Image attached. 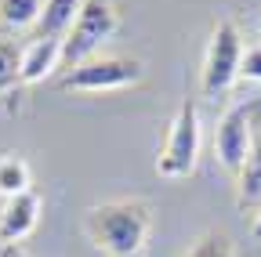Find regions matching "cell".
I'll use <instances>...</instances> for the list:
<instances>
[{
    "instance_id": "cell-1",
    "label": "cell",
    "mask_w": 261,
    "mask_h": 257,
    "mask_svg": "<svg viewBox=\"0 0 261 257\" xmlns=\"http://www.w3.org/2000/svg\"><path fill=\"white\" fill-rule=\"evenodd\" d=\"M91 243L109 257H138L152 232V207L145 199L94 203L84 217Z\"/></svg>"
},
{
    "instance_id": "cell-2",
    "label": "cell",
    "mask_w": 261,
    "mask_h": 257,
    "mask_svg": "<svg viewBox=\"0 0 261 257\" xmlns=\"http://www.w3.org/2000/svg\"><path fill=\"white\" fill-rule=\"evenodd\" d=\"M196 163H200V105L196 98H181L160 145L156 174L163 181H185L196 174Z\"/></svg>"
},
{
    "instance_id": "cell-3",
    "label": "cell",
    "mask_w": 261,
    "mask_h": 257,
    "mask_svg": "<svg viewBox=\"0 0 261 257\" xmlns=\"http://www.w3.org/2000/svg\"><path fill=\"white\" fill-rule=\"evenodd\" d=\"M243 37L236 18H218L207 40V54H203V73H200V94L207 102L225 98L240 80V62H243Z\"/></svg>"
},
{
    "instance_id": "cell-4",
    "label": "cell",
    "mask_w": 261,
    "mask_h": 257,
    "mask_svg": "<svg viewBox=\"0 0 261 257\" xmlns=\"http://www.w3.org/2000/svg\"><path fill=\"white\" fill-rule=\"evenodd\" d=\"M116 29H120V11L113 0H84L69 33L62 37V69H73L84 58L98 54L106 40L116 37Z\"/></svg>"
},
{
    "instance_id": "cell-5",
    "label": "cell",
    "mask_w": 261,
    "mask_h": 257,
    "mask_svg": "<svg viewBox=\"0 0 261 257\" xmlns=\"http://www.w3.org/2000/svg\"><path fill=\"white\" fill-rule=\"evenodd\" d=\"M145 66L138 58H120V54H91L80 66L65 69L58 80V91H76V94H106V91H127L142 83Z\"/></svg>"
},
{
    "instance_id": "cell-6",
    "label": "cell",
    "mask_w": 261,
    "mask_h": 257,
    "mask_svg": "<svg viewBox=\"0 0 261 257\" xmlns=\"http://www.w3.org/2000/svg\"><path fill=\"white\" fill-rule=\"evenodd\" d=\"M254 149V123H250V109L247 105H232L221 120H218V131H214V156L218 163L228 174H240L243 163L250 159Z\"/></svg>"
},
{
    "instance_id": "cell-7",
    "label": "cell",
    "mask_w": 261,
    "mask_h": 257,
    "mask_svg": "<svg viewBox=\"0 0 261 257\" xmlns=\"http://www.w3.org/2000/svg\"><path fill=\"white\" fill-rule=\"evenodd\" d=\"M40 210H44V199L33 188L22 192V196H11L4 207H0V246L4 243H22L40 224Z\"/></svg>"
},
{
    "instance_id": "cell-8",
    "label": "cell",
    "mask_w": 261,
    "mask_h": 257,
    "mask_svg": "<svg viewBox=\"0 0 261 257\" xmlns=\"http://www.w3.org/2000/svg\"><path fill=\"white\" fill-rule=\"evenodd\" d=\"M55 69H62V40L58 37H37L22 47V83H40Z\"/></svg>"
},
{
    "instance_id": "cell-9",
    "label": "cell",
    "mask_w": 261,
    "mask_h": 257,
    "mask_svg": "<svg viewBox=\"0 0 261 257\" xmlns=\"http://www.w3.org/2000/svg\"><path fill=\"white\" fill-rule=\"evenodd\" d=\"M80 4H84V0H47L44 15L37 22V37H58L62 40L65 33H69V25H73Z\"/></svg>"
},
{
    "instance_id": "cell-10",
    "label": "cell",
    "mask_w": 261,
    "mask_h": 257,
    "mask_svg": "<svg viewBox=\"0 0 261 257\" xmlns=\"http://www.w3.org/2000/svg\"><path fill=\"white\" fill-rule=\"evenodd\" d=\"M236 178H240V207L243 210H257L261 207V138L254 141L250 159L243 163V170Z\"/></svg>"
},
{
    "instance_id": "cell-11",
    "label": "cell",
    "mask_w": 261,
    "mask_h": 257,
    "mask_svg": "<svg viewBox=\"0 0 261 257\" xmlns=\"http://www.w3.org/2000/svg\"><path fill=\"white\" fill-rule=\"evenodd\" d=\"M47 0H0V22L8 29H29L44 15Z\"/></svg>"
},
{
    "instance_id": "cell-12",
    "label": "cell",
    "mask_w": 261,
    "mask_h": 257,
    "mask_svg": "<svg viewBox=\"0 0 261 257\" xmlns=\"http://www.w3.org/2000/svg\"><path fill=\"white\" fill-rule=\"evenodd\" d=\"M22 192H29V167L25 159L8 152L0 156V196L11 199V196H22Z\"/></svg>"
},
{
    "instance_id": "cell-13",
    "label": "cell",
    "mask_w": 261,
    "mask_h": 257,
    "mask_svg": "<svg viewBox=\"0 0 261 257\" xmlns=\"http://www.w3.org/2000/svg\"><path fill=\"white\" fill-rule=\"evenodd\" d=\"M22 83V47L11 40H0V94Z\"/></svg>"
},
{
    "instance_id": "cell-14",
    "label": "cell",
    "mask_w": 261,
    "mask_h": 257,
    "mask_svg": "<svg viewBox=\"0 0 261 257\" xmlns=\"http://www.w3.org/2000/svg\"><path fill=\"white\" fill-rule=\"evenodd\" d=\"M185 257H236V246L225 232H207Z\"/></svg>"
},
{
    "instance_id": "cell-15",
    "label": "cell",
    "mask_w": 261,
    "mask_h": 257,
    "mask_svg": "<svg viewBox=\"0 0 261 257\" xmlns=\"http://www.w3.org/2000/svg\"><path fill=\"white\" fill-rule=\"evenodd\" d=\"M240 80H247V83H261V47H247V51H243Z\"/></svg>"
},
{
    "instance_id": "cell-16",
    "label": "cell",
    "mask_w": 261,
    "mask_h": 257,
    "mask_svg": "<svg viewBox=\"0 0 261 257\" xmlns=\"http://www.w3.org/2000/svg\"><path fill=\"white\" fill-rule=\"evenodd\" d=\"M0 257H25V250L18 243H4V246H0Z\"/></svg>"
},
{
    "instance_id": "cell-17",
    "label": "cell",
    "mask_w": 261,
    "mask_h": 257,
    "mask_svg": "<svg viewBox=\"0 0 261 257\" xmlns=\"http://www.w3.org/2000/svg\"><path fill=\"white\" fill-rule=\"evenodd\" d=\"M250 232H254V239H257V243H261V214H257V217H254V229H250Z\"/></svg>"
},
{
    "instance_id": "cell-18",
    "label": "cell",
    "mask_w": 261,
    "mask_h": 257,
    "mask_svg": "<svg viewBox=\"0 0 261 257\" xmlns=\"http://www.w3.org/2000/svg\"><path fill=\"white\" fill-rule=\"evenodd\" d=\"M257 29H261V18H257Z\"/></svg>"
}]
</instances>
